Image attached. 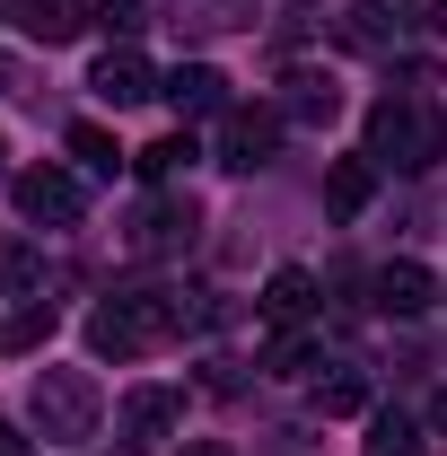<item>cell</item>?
<instances>
[{
  "label": "cell",
  "mask_w": 447,
  "mask_h": 456,
  "mask_svg": "<svg viewBox=\"0 0 447 456\" xmlns=\"http://www.w3.org/2000/svg\"><path fill=\"white\" fill-rule=\"evenodd\" d=\"M184 325H211L202 289H193V298H184V289H141V298H106V307L88 316V351H97V360H141V351L175 342Z\"/></svg>",
  "instance_id": "6da1fadb"
},
{
  "label": "cell",
  "mask_w": 447,
  "mask_h": 456,
  "mask_svg": "<svg viewBox=\"0 0 447 456\" xmlns=\"http://www.w3.org/2000/svg\"><path fill=\"white\" fill-rule=\"evenodd\" d=\"M439 150H447V123L412 88L403 97H378V114H369V159L378 167H403V175H421V167H439Z\"/></svg>",
  "instance_id": "7a4b0ae2"
},
{
  "label": "cell",
  "mask_w": 447,
  "mask_h": 456,
  "mask_svg": "<svg viewBox=\"0 0 447 456\" xmlns=\"http://www.w3.org/2000/svg\"><path fill=\"white\" fill-rule=\"evenodd\" d=\"M27 412H36V430H45L53 448H79V439H97L106 395H97V378H88V369H45V378L27 387Z\"/></svg>",
  "instance_id": "3957f363"
},
{
  "label": "cell",
  "mask_w": 447,
  "mask_h": 456,
  "mask_svg": "<svg viewBox=\"0 0 447 456\" xmlns=\"http://www.w3.org/2000/svg\"><path fill=\"white\" fill-rule=\"evenodd\" d=\"M9 193H18V220H36V228H70L79 211H88L79 175H61V167H27Z\"/></svg>",
  "instance_id": "277c9868"
},
{
  "label": "cell",
  "mask_w": 447,
  "mask_h": 456,
  "mask_svg": "<svg viewBox=\"0 0 447 456\" xmlns=\"http://www.w3.org/2000/svg\"><path fill=\"white\" fill-rule=\"evenodd\" d=\"M280 123H289L280 106H228L220 114V167H255V159H272Z\"/></svg>",
  "instance_id": "5b68a950"
},
{
  "label": "cell",
  "mask_w": 447,
  "mask_h": 456,
  "mask_svg": "<svg viewBox=\"0 0 447 456\" xmlns=\"http://www.w3.org/2000/svg\"><path fill=\"white\" fill-rule=\"evenodd\" d=\"M158 97H167L184 123H202V114H228V79L211 70V61H175L167 79H158Z\"/></svg>",
  "instance_id": "8992f818"
},
{
  "label": "cell",
  "mask_w": 447,
  "mask_h": 456,
  "mask_svg": "<svg viewBox=\"0 0 447 456\" xmlns=\"http://www.w3.org/2000/svg\"><path fill=\"white\" fill-rule=\"evenodd\" d=\"M88 88H97V97H106L114 114H123V106H141V97H158V79H150V61L132 53V45H114V53L97 61V70H88Z\"/></svg>",
  "instance_id": "52a82bcc"
},
{
  "label": "cell",
  "mask_w": 447,
  "mask_h": 456,
  "mask_svg": "<svg viewBox=\"0 0 447 456\" xmlns=\"http://www.w3.org/2000/svg\"><path fill=\"white\" fill-rule=\"evenodd\" d=\"M369 193H378V159H369V150L325 167V211H334V220H360V211H369Z\"/></svg>",
  "instance_id": "ba28073f"
},
{
  "label": "cell",
  "mask_w": 447,
  "mask_h": 456,
  "mask_svg": "<svg viewBox=\"0 0 447 456\" xmlns=\"http://www.w3.org/2000/svg\"><path fill=\"white\" fill-rule=\"evenodd\" d=\"M334 36L351 53H394V0H351L334 18Z\"/></svg>",
  "instance_id": "9c48e42d"
},
{
  "label": "cell",
  "mask_w": 447,
  "mask_h": 456,
  "mask_svg": "<svg viewBox=\"0 0 447 456\" xmlns=\"http://www.w3.org/2000/svg\"><path fill=\"white\" fill-rule=\"evenodd\" d=\"M175 421H184V395H167V387H141V395H123V430H132V439H167Z\"/></svg>",
  "instance_id": "30bf717a"
},
{
  "label": "cell",
  "mask_w": 447,
  "mask_h": 456,
  "mask_svg": "<svg viewBox=\"0 0 447 456\" xmlns=\"http://www.w3.org/2000/svg\"><path fill=\"white\" fill-rule=\"evenodd\" d=\"M378 307H386V316H421V307H430V273H421V264H378Z\"/></svg>",
  "instance_id": "8fae6325"
},
{
  "label": "cell",
  "mask_w": 447,
  "mask_h": 456,
  "mask_svg": "<svg viewBox=\"0 0 447 456\" xmlns=\"http://www.w3.org/2000/svg\"><path fill=\"white\" fill-rule=\"evenodd\" d=\"M18 27H27L36 45H70V36L88 27V9H79V0H18Z\"/></svg>",
  "instance_id": "7c38bea8"
},
{
  "label": "cell",
  "mask_w": 447,
  "mask_h": 456,
  "mask_svg": "<svg viewBox=\"0 0 447 456\" xmlns=\"http://www.w3.org/2000/svg\"><path fill=\"white\" fill-rule=\"evenodd\" d=\"M255 307H264L272 325H298V316L316 307V273H298V264H289V273H272V281H264V298H255Z\"/></svg>",
  "instance_id": "4fadbf2b"
},
{
  "label": "cell",
  "mask_w": 447,
  "mask_h": 456,
  "mask_svg": "<svg viewBox=\"0 0 447 456\" xmlns=\"http://www.w3.org/2000/svg\"><path fill=\"white\" fill-rule=\"evenodd\" d=\"M184 237H193V202H158V211H141V228H132L141 255H167V246H184Z\"/></svg>",
  "instance_id": "5bb4252c"
},
{
  "label": "cell",
  "mask_w": 447,
  "mask_h": 456,
  "mask_svg": "<svg viewBox=\"0 0 447 456\" xmlns=\"http://www.w3.org/2000/svg\"><path fill=\"white\" fill-rule=\"evenodd\" d=\"M45 289V255L27 237H0V298H36Z\"/></svg>",
  "instance_id": "9a60e30c"
},
{
  "label": "cell",
  "mask_w": 447,
  "mask_h": 456,
  "mask_svg": "<svg viewBox=\"0 0 447 456\" xmlns=\"http://www.w3.org/2000/svg\"><path fill=\"white\" fill-rule=\"evenodd\" d=\"M175 27L220 36V27H255V0H175Z\"/></svg>",
  "instance_id": "2e32d148"
},
{
  "label": "cell",
  "mask_w": 447,
  "mask_h": 456,
  "mask_svg": "<svg viewBox=\"0 0 447 456\" xmlns=\"http://www.w3.org/2000/svg\"><path fill=\"white\" fill-rule=\"evenodd\" d=\"M132 167L150 175V184H175V175L193 167V132H167V141H150V150H141Z\"/></svg>",
  "instance_id": "e0dca14e"
},
{
  "label": "cell",
  "mask_w": 447,
  "mask_h": 456,
  "mask_svg": "<svg viewBox=\"0 0 447 456\" xmlns=\"http://www.w3.org/2000/svg\"><path fill=\"white\" fill-rule=\"evenodd\" d=\"M70 159H79L88 175H114V167H123V150H114L106 123H70Z\"/></svg>",
  "instance_id": "ac0fdd59"
},
{
  "label": "cell",
  "mask_w": 447,
  "mask_h": 456,
  "mask_svg": "<svg viewBox=\"0 0 447 456\" xmlns=\"http://www.w3.org/2000/svg\"><path fill=\"white\" fill-rule=\"evenodd\" d=\"M342 97H334V79H316V70H298V79H289V106L280 114H298V123H316V114H334Z\"/></svg>",
  "instance_id": "d6986e66"
},
{
  "label": "cell",
  "mask_w": 447,
  "mask_h": 456,
  "mask_svg": "<svg viewBox=\"0 0 447 456\" xmlns=\"http://www.w3.org/2000/svg\"><path fill=\"white\" fill-rule=\"evenodd\" d=\"M369 456H421V430H412L403 412H378V421H369Z\"/></svg>",
  "instance_id": "ffe728a7"
},
{
  "label": "cell",
  "mask_w": 447,
  "mask_h": 456,
  "mask_svg": "<svg viewBox=\"0 0 447 456\" xmlns=\"http://www.w3.org/2000/svg\"><path fill=\"white\" fill-rule=\"evenodd\" d=\"M316 403H325V412H369V378H360V369H334V378L316 387Z\"/></svg>",
  "instance_id": "44dd1931"
},
{
  "label": "cell",
  "mask_w": 447,
  "mask_h": 456,
  "mask_svg": "<svg viewBox=\"0 0 447 456\" xmlns=\"http://www.w3.org/2000/svg\"><path fill=\"white\" fill-rule=\"evenodd\" d=\"M45 334H53V307L36 298V307H18V316H9V334H0V342H9V351H36Z\"/></svg>",
  "instance_id": "7402d4cb"
},
{
  "label": "cell",
  "mask_w": 447,
  "mask_h": 456,
  "mask_svg": "<svg viewBox=\"0 0 447 456\" xmlns=\"http://www.w3.org/2000/svg\"><path fill=\"white\" fill-rule=\"evenodd\" d=\"M97 27H106V36H141V0H106Z\"/></svg>",
  "instance_id": "603a6c76"
},
{
  "label": "cell",
  "mask_w": 447,
  "mask_h": 456,
  "mask_svg": "<svg viewBox=\"0 0 447 456\" xmlns=\"http://www.w3.org/2000/svg\"><path fill=\"white\" fill-rule=\"evenodd\" d=\"M394 9H403L412 27H430V36H439V27H447V0H394Z\"/></svg>",
  "instance_id": "cb8c5ba5"
},
{
  "label": "cell",
  "mask_w": 447,
  "mask_h": 456,
  "mask_svg": "<svg viewBox=\"0 0 447 456\" xmlns=\"http://www.w3.org/2000/svg\"><path fill=\"white\" fill-rule=\"evenodd\" d=\"M264 369H272V378H298V369H307V342H272V360H264Z\"/></svg>",
  "instance_id": "d4e9b609"
},
{
  "label": "cell",
  "mask_w": 447,
  "mask_h": 456,
  "mask_svg": "<svg viewBox=\"0 0 447 456\" xmlns=\"http://www.w3.org/2000/svg\"><path fill=\"white\" fill-rule=\"evenodd\" d=\"M0 456H36V448H27V439H18V430H9V421H0Z\"/></svg>",
  "instance_id": "484cf974"
},
{
  "label": "cell",
  "mask_w": 447,
  "mask_h": 456,
  "mask_svg": "<svg viewBox=\"0 0 447 456\" xmlns=\"http://www.w3.org/2000/svg\"><path fill=\"white\" fill-rule=\"evenodd\" d=\"M184 456H228V448H220V439H193V448H184Z\"/></svg>",
  "instance_id": "4316f807"
},
{
  "label": "cell",
  "mask_w": 447,
  "mask_h": 456,
  "mask_svg": "<svg viewBox=\"0 0 447 456\" xmlns=\"http://www.w3.org/2000/svg\"><path fill=\"white\" fill-rule=\"evenodd\" d=\"M430 421H439V430H447V387H439V395H430Z\"/></svg>",
  "instance_id": "83f0119b"
},
{
  "label": "cell",
  "mask_w": 447,
  "mask_h": 456,
  "mask_svg": "<svg viewBox=\"0 0 447 456\" xmlns=\"http://www.w3.org/2000/svg\"><path fill=\"white\" fill-rule=\"evenodd\" d=\"M0 159H9V141H0Z\"/></svg>",
  "instance_id": "f1b7e54d"
}]
</instances>
